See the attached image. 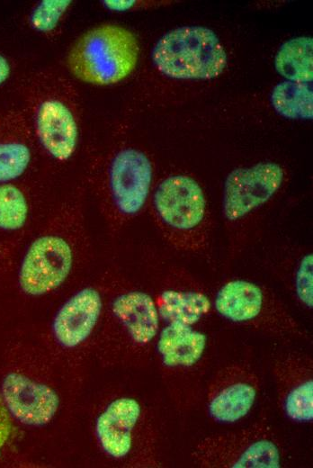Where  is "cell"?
I'll return each mask as SVG.
<instances>
[{"label": "cell", "mask_w": 313, "mask_h": 468, "mask_svg": "<svg viewBox=\"0 0 313 468\" xmlns=\"http://www.w3.org/2000/svg\"><path fill=\"white\" fill-rule=\"evenodd\" d=\"M105 8L111 11L124 12L131 9L135 4V0H106L102 2Z\"/></svg>", "instance_id": "cell-25"}, {"label": "cell", "mask_w": 313, "mask_h": 468, "mask_svg": "<svg viewBox=\"0 0 313 468\" xmlns=\"http://www.w3.org/2000/svg\"><path fill=\"white\" fill-rule=\"evenodd\" d=\"M13 68L10 60L0 52V87L11 77Z\"/></svg>", "instance_id": "cell-26"}, {"label": "cell", "mask_w": 313, "mask_h": 468, "mask_svg": "<svg viewBox=\"0 0 313 468\" xmlns=\"http://www.w3.org/2000/svg\"><path fill=\"white\" fill-rule=\"evenodd\" d=\"M213 312L223 320L283 340L311 341L308 330L269 287L232 277L211 294Z\"/></svg>", "instance_id": "cell-6"}, {"label": "cell", "mask_w": 313, "mask_h": 468, "mask_svg": "<svg viewBox=\"0 0 313 468\" xmlns=\"http://www.w3.org/2000/svg\"><path fill=\"white\" fill-rule=\"evenodd\" d=\"M144 417L141 402L132 396L112 400L95 421V435L103 451L117 461L130 459Z\"/></svg>", "instance_id": "cell-14"}, {"label": "cell", "mask_w": 313, "mask_h": 468, "mask_svg": "<svg viewBox=\"0 0 313 468\" xmlns=\"http://www.w3.org/2000/svg\"><path fill=\"white\" fill-rule=\"evenodd\" d=\"M12 431L11 415L0 397V449L7 442Z\"/></svg>", "instance_id": "cell-24"}, {"label": "cell", "mask_w": 313, "mask_h": 468, "mask_svg": "<svg viewBox=\"0 0 313 468\" xmlns=\"http://www.w3.org/2000/svg\"><path fill=\"white\" fill-rule=\"evenodd\" d=\"M161 324L203 325L213 313L211 294L189 270L174 267L156 296Z\"/></svg>", "instance_id": "cell-13"}, {"label": "cell", "mask_w": 313, "mask_h": 468, "mask_svg": "<svg viewBox=\"0 0 313 468\" xmlns=\"http://www.w3.org/2000/svg\"><path fill=\"white\" fill-rule=\"evenodd\" d=\"M1 393L10 415L29 426L48 424L59 407V397L51 387L19 373L5 375Z\"/></svg>", "instance_id": "cell-16"}, {"label": "cell", "mask_w": 313, "mask_h": 468, "mask_svg": "<svg viewBox=\"0 0 313 468\" xmlns=\"http://www.w3.org/2000/svg\"><path fill=\"white\" fill-rule=\"evenodd\" d=\"M88 247L82 202L70 198L56 207L26 246L18 269L20 289L32 297L55 292Z\"/></svg>", "instance_id": "cell-1"}, {"label": "cell", "mask_w": 313, "mask_h": 468, "mask_svg": "<svg viewBox=\"0 0 313 468\" xmlns=\"http://www.w3.org/2000/svg\"><path fill=\"white\" fill-rule=\"evenodd\" d=\"M36 142L22 109L0 112V183L17 182L29 171Z\"/></svg>", "instance_id": "cell-18"}, {"label": "cell", "mask_w": 313, "mask_h": 468, "mask_svg": "<svg viewBox=\"0 0 313 468\" xmlns=\"http://www.w3.org/2000/svg\"><path fill=\"white\" fill-rule=\"evenodd\" d=\"M115 327L130 346L147 348L155 344L161 320L154 297L140 289L118 292L109 305Z\"/></svg>", "instance_id": "cell-15"}, {"label": "cell", "mask_w": 313, "mask_h": 468, "mask_svg": "<svg viewBox=\"0 0 313 468\" xmlns=\"http://www.w3.org/2000/svg\"><path fill=\"white\" fill-rule=\"evenodd\" d=\"M285 168L259 161L232 169L223 184L221 218L228 261L237 258L255 239L269 204L283 187Z\"/></svg>", "instance_id": "cell-3"}, {"label": "cell", "mask_w": 313, "mask_h": 468, "mask_svg": "<svg viewBox=\"0 0 313 468\" xmlns=\"http://www.w3.org/2000/svg\"><path fill=\"white\" fill-rule=\"evenodd\" d=\"M313 40L300 36L285 41L274 58L277 72L288 81L306 83L312 81Z\"/></svg>", "instance_id": "cell-20"}, {"label": "cell", "mask_w": 313, "mask_h": 468, "mask_svg": "<svg viewBox=\"0 0 313 468\" xmlns=\"http://www.w3.org/2000/svg\"><path fill=\"white\" fill-rule=\"evenodd\" d=\"M72 4L70 0H43L37 4L28 16L30 27L36 32L49 35L57 32L62 19Z\"/></svg>", "instance_id": "cell-23"}, {"label": "cell", "mask_w": 313, "mask_h": 468, "mask_svg": "<svg viewBox=\"0 0 313 468\" xmlns=\"http://www.w3.org/2000/svg\"><path fill=\"white\" fill-rule=\"evenodd\" d=\"M152 220L164 240L189 255H205L210 248L212 220L199 182L186 174L163 178L149 199Z\"/></svg>", "instance_id": "cell-4"}, {"label": "cell", "mask_w": 313, "mask_h": 468, "mask_svg": "<svg viewBox=\"0 0 313 468\" xmlns=\"http://www.w3.org/2000/svg\"><path fill=\"white\" fill-rule=\"evenodd\" d=\"M284 456L283 444L266 418L208 435L191 452L192 464L201 468H280Z\"/></svg>", "instance_id": "cell-9"}, {"label": "cell", "mask_w": 313, "mask_h": 468, "mask_svg": "<svg viewBox=\"0 0 313 468\" xmlns=\"http://www.w3.org/2000/svg\"><path fill=\"white\" fill-rule=\"evenodd\" d=\"M275 111L292 120H310L312 90L309 84L285 81L275 86L271 96Z\"/></svg>", "instance_id": "cell-22"}, {"label": "cell", "mask_w": 313, "mask_h": 468, "mask_svg": "<svg viewBox=\"0 0 313 468\" xmlns=\"http://www.w3.org/2000/svg\"><path fill=\"white\" fill-rule=\"evenodd\" d=\"M23 102L37 147L51 162L70 161L81 137V106L71 82L58 73L41 71L25 84Z\"/></svg>", "instance_id": "cell-2"}, {"label": "cell", "mask_w": 313, "mask_h": 468, "mask_svg": "<svg viewBox=\"0 0 313 468\" xmlns=\"http://www.w3.org/2000/svg\"><path fill=\"white\" fill-rule=\"evenodd\" d=\"M31 212L28 189L19 181L0 183V230L22 233Z\"/></svg>", "instance_id": "cell-21"}, {"label": "cell", "mask_w": 313, "mask_h": 468, "mask_svg": "<svg viewBox=\"0 0 313 468\" xmlns=\"http://www.w3.org/2000/svg\"><path fill=\"white\" fill-rule=\"evenodd\" d=\"M261 390L262 379L254 364L246 360H234L208 377L201 399L210 420L219 425H235L252 412Z\"/></svg>", "instance_id": "cell-11"}, {"label": "cell", "mask_w": 313, "mask_h": 468, "mask_svg": "<svg viewBox=\"0 0 313 468\" xmlns=\"http://www.w3.org/2000/svg\"><path fill=\"white\" fill-rule=\"evenodd\" d=\"M268 263L291 300L303 311L313 309V253L302 246H285Z\"/></svg>", "instance_id": "cell-19"}, {"label": "cell", "mask_w": 313, "mask_h": 468, "mask_svg": "<svg viewBox=\"0 0 313 468\" xmlns=\"http://www.w3.org/2000/svg\"><path fill=\"white\" fill-rule=\"evenodd\" d=\"M155 68L174 79L209 80L226 68L228 58L216 33L203 26H182L165 33L152 50Z\"/></svg>", "instance_id": "cell-10"}, {"label": "cell", "mask_w": 313, "mask_h": 468, "mask_svg": "<svg viewBox=\"0 0 313 468\" xmlns=\"http://www.w3.org/2000/svg\"><path fill=\"white\" fill-rule=\"evenodd\" d=\"M139 54V44L131 32L103 24L76 40L67 54V66L79 81L106 86L128 77L137 66Z\"/></svg>", "instance_id": "cell-8"}, {"label": "cell", "mask_w": 313, "mask_h": 468, "mask_svg": "<svg viewBox=\"0 0 313 468\" xmlns=\"http://www.w3.org/2000/svg\"><path fill=\"white\" fill-rule=\"evenodd\" d=\"M277 406L295 424L313 420V358L299 349L284 350L273 357L271 368Z\"/></svg>", "instance_id": "cell-12"}, {"label": "cell", "mask_w": 313, "mask_h": 468, "mask_svg": "<svg viewBox=\"0 0 313 468\" xmlns=\"http://www.w3.org/2000/svg\"><path fill=\"white\" fill-rule=\"evenodd\" d=\"M203 325L161 324L155 348L173 381L176 406L185 413L196 407L213 358V342Z\"/></svg>", "instance_id": "cell-7"}, {"label": "cell", "mask_w": 313, "mask_h": 468, "mask_svg": "<svg viewBox=\"0 0 313 468\" xmlns=\"http://www.w3.org/2000/svg\"><path fill=\"white\" fill-rule=\"evenodd\" d=\"M104 302L101 292L93 286L72 294L57 310L51 330L56 341L73 348L85 342L101 320Z\"/></svg>", "instance_id": "cell-17"}, {"label": "cell", "mask_w": 313, "mask_h": 468, "mask_svg": "<svg viewBox=\"0 0 313 468\" xmlns=\"http://www.w3.org/2000/svg\"><path fill=\"white\" fill-rule=\"evenodd\" d=\"M98 169L94 188L100 211L110 234L116 235L148 205L154 165L144 150L124 146L102 161Z\"/></svg>", "instance_id": "cell-5"}]
</instances>
